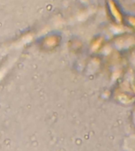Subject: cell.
I'll return each instance as SVG.
<instances>
[{"mask_svg":"<svg viewBox=\"0 0 135 151\" xmlns=\"http://www.w3.org/2000/svg\"><path fill=\"white\" fill-rule=\"evenodd\" d=\"M108 4L110 6V12H111V15L112 16V18L117 22L122 23L124 21V18H123V15H122L119 8L116 4V2H114L113 0H109Z\"/></svg>","mask_w":135,"mask_h":151,"instance_id":"cell-1","label":"cell"}]
</instances>
